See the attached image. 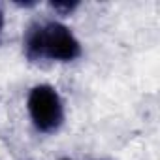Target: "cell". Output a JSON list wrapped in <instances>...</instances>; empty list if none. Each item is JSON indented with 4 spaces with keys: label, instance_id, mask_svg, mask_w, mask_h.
Wrapping results in <instances>:
<instances>
[{
    "label": "cell",
    "instance_id": "2",
    "mask_svg": "<svg viewBox=\"0 0 160 160\" xmlns=\"http://www.w3.org/2000/svg\"><path fill=\"white\" fill-rule=\"evenodd\" d=\"M27 108L32 124L43 134L57 132L64 121L62 98L51 85H36L28 92Z\"/></svg>",
    "mask_w": 160,
    "mask_h": 160
},
{
    "label": "cell",
    "instance_id": "1",
    "mask_svg": "<svg viewBox=\"0 0 160 160\" xmlns=\"http://www.w3.org/2000/svg\"><path fill=\"white\" fill-rule=\"evenodd\" d=\"M25 55L32 62L42 58L70 62L81 55V43L60 23H36L25 34Z\"/></svg>",
    "mask_w": 160,
    "mask_h": 160
},
{
    "label": "cell",
    "instance_id": "3",
    "mask_svg": "<svg viewBox=\"0 0 160 160\" xmlns=\"http://www.w3.org/2000/svg\"><path fill=\"white\" fill-rule=\"evenodd\" d=\"M77 6H79L77 2H53V4H51V8H53L55 12H58L60 15H70Z\"/></svg>",
    "mask_w": 160,
    "mask_h": 160
},
{
    "label": "cell",
    "instance_id": "4",
    "mask_svg": "<svg viewBox=\"0 0 160 160\" xmlns=\"http://www.w3.org/2000/svg\"><path fill=\"white\" fill-rule=\"evenodd\" d=\"M2 28H4V13L0 10V32H2Z\"/></svg>",
    "mask_w": 160,
    "mask_h": 160
}]
</instances>
